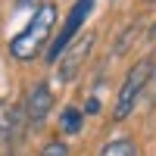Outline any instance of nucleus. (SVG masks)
Instances as JSON below:
<instances>
[{
    "label": "nucleus",
    "mask_w": 156,
    "mask_h": 156,
    "mask_svg": "<svg viewBox=\"0 0 156 156\" xmlns=\"http://www.w3.org/2000/svg\"><path fill=\"white\" fill-rule=\"evenodd\" d=\"M56 16H59L56 3H41L34 9L31 22L9 41V56L12 59H22V62L41 56V50L50 44V34H53V28H56Z\"/></svg>",
    "instance_id": "nucleus-1"
},
{
    "label": "nucleus",
    "mask_w": 156,
    "mask_h": 156,
    "mask_svg": "<svg viewBox=\"0 0 156 156\" xmlns=\"http://www.w3.org/2000/svg\"><path fill=\"white\" fill-rule=\"evenodd\" d=\"M150 75H153V62H150V56L140 59V62H134V66L128 69L125 81H122V87H119V97H115L112 119L122 122L125 115L134 109V103L140 100V94H144V87H147V81H150Z\"/></svg>",
    "instance_id": "nucleus-2"
},
{
    "label": "nucleus",
    "mask_w": 156,
    "mask_h": 156,
    "mask_svg": "<svg viewBox=\"0 0 156 156\" xmlns=\"http://www.w3.org/2000/svg\"><path fill=\"white\" fill-rule=\"evenodd\" d=\"M90 9H94V0H75V6H72V12H69L66 25H62V31L56 34V41L50 44V50H47V59H50V62H59V56L72 47V41H75L78 28H81V25H84V19L90 16Z\"/></svg>",
    "instance_id": "nucleus-3"
},
{
    "label": "nucleus",
    "mask_w": 156,
    "mask_h": 156,
    "mask_svg": "<svg viewBox=\"0 0 156 156\" xmlns=\"http://www.w3.org/2000/svg\"><path fill=\"white\" fill-rule=\"evenodd\" d=\"M90 47H94V34H84V37H78L66 53L59 56V78H62V81H72V78L78 75L81 62H84L87 53H90Z\"/></svg>",
    "instance_id": "nucleus-4"
},
{
    "label": "nucleus",
    "mask_w": 156,
    "mask_h": 156,
    "mask_svg": "<svg viewBox=\"0 0 156 156\" xmlns=\"http://www.w3.org/2000/svg\"><path fill=\"white\" fill-rule=\"evenodd\" d=\"M50 106H53V94H50V87L44 81H37L31 90H28V97H25V115H28V122L31 125H41L47 119V112Z\"/></svg>",
    "instance_id": "nucleus-5"
},
{
    "label": "nucleus",
    "mask_w": 156,
    "mask_h": 156,
    "mask_svg": "<svg viewBox=\"0 0 156 156\" xmlns=\"http://www.w3.org/2000/svg\"><path fill=\"white\" fill-rule=\"evenodd\" d=\"M59 128L66 134H78L81 131V109H75V106H66L59 112Z\"/></svg>",
    "instance_id": "nucleus-6"
},
{
    "label": "nucleus",
    "mask_w": 156,
    "mask_h": 156,
    "mask_svg": "<svg viewBox=\"0 0 156 156\" xmlns=\"http://www.w3.org/2000/svg\"><path fill=\"white\" fill-rule=\"evenodd\" d=\"M12 131H16V109L6 100H0V140H6Z\"/></svg>",
    "instance_id": "nucleus-7"
},
{
    "label": "nucleus",
    "mask_w": 156,
    "mask_h": 156,
    "mask_svg": "<svg viewBox=\"0 0 156 156\" xmlns=\"http://www.w3.org/2000/svg\"><path fill=\"white\" fill-rule=\"evenodd\" d=\"M100 156H134V144L128 137H119V140H109L106 147L100 150Z\"/></svg>",
    "instance_id": "nucleus-8"
},
{
    "label": "nucleus",
    "mask_w": 156,
    "mask_h": 156,
    "mask_svg": "<svg viewBox=\"0 0 156 156\" xmlns=\"http://www.w3.org/2000/svg\"><path fill=\"white\" fill-rule=\"evenodd\" d=\"M41 156H69V147L62 140H50V144L41 150Z\"/></svg>",
    "instance_id": "nucleus-9"
},
{
    "label": "nucleus",
    "mask_w": 156,
    "mask_h": 156,
    "mask_svg": "<svg viewBox=\"0 0 156 156\" xmlns=\"http://www.w3.org/2000/svg\"><path fill=\"white\" fill-rule=\"evenodd\" d=\"M84 109H87V112H100V103H97L94 97H90V100H87V106H84Z\"/></svg>",
    "instance_id": "nucleus-10"
},
{
    "label": "nucleus",
    "mask_w": 156,
    "mask_h": 156,
    "mask_svg": "<svg viewBox=\"0 0 156 156\" xmlns=\"http://www.w3.org/2000/svg\"><path fill=\"white\" fill-rule=\"evenodd\" d=\"M150 62H153V75L150 78H156V56H150Z\"/></svg>",
    "instance_id": "nucleus-11"
},
{
    "label": "nucleus",
    "mask_w": 156,
    "mask_h": 156,
    "mask_svg": "<svg viewBox=\"0 0 156 156\" xmlns=\"http://www.w3.org/2000/svg\"><path fill=\"white\" fill-rule=\"evenodd\" d=\"M150 37H156V25H153V28H150Z\"/></svg>",
    "instance_id": "nucleus-12"
},
{
    "label": "nucleus",
    "mask_w": 156,
    "mask_h": 156,
    "mask_svg": "<svg viewBox=\"0 0 156 156\" xmlns=\"http://www.w3.org/2000/svg\"><path fill=\"white\" fill-rule=\"evenodd\" d=\"M19 3H22V6H25V3H34V0H19Z\"/></svg>",
    "instance_id": "nucleus-13"
}]
</instances>
